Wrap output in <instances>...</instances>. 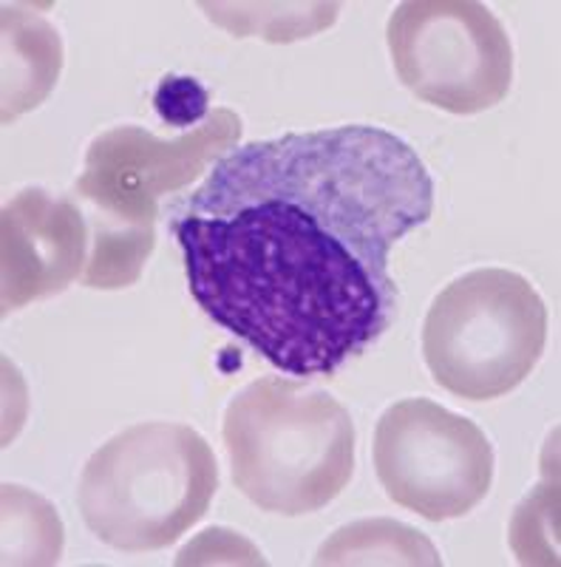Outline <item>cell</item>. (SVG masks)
I'll return each mask as SVG.
<instances>
[{"instance_id": "1", "label": "cell", "mask_w": 561, "mask_h": 567, "mask_svg": "<svg viewBox=\"0 0 561 567\" xmlns=\"http://www.w3.org/2000/svg\"><path fill=\"white\" fill-rule=\"evenodd\" d=\"M205 316L287 374H332L397 318V284L287 202L174 221Z\"/></svg>"}, {"instance_id": "2", "label": "cell", "mask_w": 561, "mask_h": 567, "mask_svg": "<svg viewBox=\"0 0 561 567\" xmlns=\"http://www.w3.org/2000/svg\"><path fill=\"white\" fill-rule=\"evenodd\" d=\"M287 202L337 236L383 281L392 247L434 213V179L417 151L374 125H337L250 142L221 156L185 216Z\"/></svg>"}, {"instance_id": "3", "label": "cell", "mask_w": 561, "mask_h": 567, "mask_svg": "<svg viewBox=\"0 0 561 567\" xmlns=\"http://www.w3.org/2000/svg\"><path fill=\"white\" fill-rule=\"evenodd\" d=\"M232 483L256 508L315 514L355 474V423L341 400L290 378H261L227 403Z\"/></svg>"}, {"instance_id": "4", "label": "cell", "mask_w": 561, "mask_h": 567, "mask_svg": "<svg viewBox=\"0 0 561 567\" xmlns=\"http://www.w3.org/2000/svg\"><path fill=\"white\" fill-rule=\"evenodd\" d=\"M219 488L214 449L185 423L131 425L100 445L77 488L83 523L103 545L145 554L174 545Z\"/></svg>"}, {"instance_id": "5", "label": "cell", "mask_w": 561, "mask_h": 567, "mask_svg": "<svg viewBox=\"0 0 561 567\" xmlns=\"http://www.w3.org/2000/svg\"><path fill=\"white\" fill-rule=\"evenodd\" d=\"M548 343V307L513 270L465 272L434 298L423 358L434 381L463 400H497L533 372Z\"/></svg>"}, {"instance_id": "6", "label": "cell", "mask_w": 561, "mask_h": 567, "mask_svg": "<svg viewBox=\"0 0 561 567\" xmlns=\"http://www.w3.org/2000/svg\"><path fill=\"white\" fill-rule=\"evenodd\" d=\"M401 83L414 97L468 116L502 103L513 80L508 32L477 0H406L386 29Z\"/></svg>"}, {"instance_id": "7", "label": "cell", "mask_w": 561, "mask_h": 567, "mask_svg": "<svg viewBox=\"0 0 561 567\" xmlns=\"http://www.w3.org/2000/svg\"><path fill=\"white\" fill-rule=\"evenodd\" d=\"M374 471L394 505L428 523L471 514L494 483V445L474 420L408 398L374 429Z\"/></svg>"}, {"instance_id": "8", "label": "cell", "mask_w": 561, "mask_h": 567, "mask_svg": "<svg viewBox=\"0 0 561 567\" xmlns=\"http://www.w3.org/2000/svg\"><path fill=\"white\" fill-rule=\"evenodd\" d=\"M239 136L241 120L225 109L214 111L201 128L170 142L123 125L94 140L77 182L80 194L103 207L120 230H150L156 199L205 174L210 162L216 165L221 154H230Z\"/></svg>"}, {"instance_id": "9", "label": "cell", "mask_w": 561, "mask_h": 567, "mask_svg": "<svg viewBox=\"0 0 561 567\" xmlns=\"http://www.w3.org/2000/svg\"><path fill=\"white\" fill-rule=\"evenodd\" d=\"M85 221L69 199L23 190L3 210V312L54 296L80 276Z\"/></svg>"}, {"instance_id": "10", "label": "cell", "mask_w": 561, "mask_h": 567, "mask_svg": "<svg viewBox=\"0 0 561 567\" xmlns=\"http://www.w3.org/2000/svg\"><path fill=\"white\" fill-rule=\"evenodd\" d=\"M63 49L45 20L3 9V123L34 109L58 83Z\"/></svg>"}, {"instance_id": "11", "label": "cell", "mask_w": 561, "mask_h": 567, "mask_svg": "<svg viewBox=\"0 0 561 567\" xmlns=\"http://www.w3.org/2000/svg\"><path fill=\"white\" fill-rule=\"evenodd\" d=\"M315 565H443L426 534L394 519H357L318 548Z\"/></svg>"}, {"instance_id": "12", "label": "cell", "mask_w": 561, "mask_h": 567, "mask_svg": "<svg viewBox=\"0 0 561 567\" xmlns=\"http://www.w3.org/2000/svg\"><path fill=\"white\" fill-rule=\"evenodd\" d=\"M23 503L27 499L18 485H3V528L27 530L3 545V565H54L63 550L60 516L34 494H29V508H23Z\"/></svg>"}, {"instance_id": "13", "label": "cell", "mask_w": 561, "mask_h": 567, "mask_svg": "<svg viewBox=\"0 0 561 567\" xmlns=\"http://www.w3.org/2000/svg\"><path fill=\"white\" fill-rule=\"evenodd\" d=\"M154 250V230H100L94 258L89 261L83 281L85 287H128L143 270L145 258Z\"/></svg>"}, {"instance_id": "14", "label": "cell", "mask_w": 561, "mask_h": 567, "mask_svg": "<svg viewBox=\"0 0 561 567\" xmlns=\"http://www.w3.org/2000/svg\"><path fill=\"white\" fill-rule=\"evenodd\" d=\"M154 109L170 128H196L210 114V91L187 74H165L154 91Z\"/></svg>"}]
</instances>
